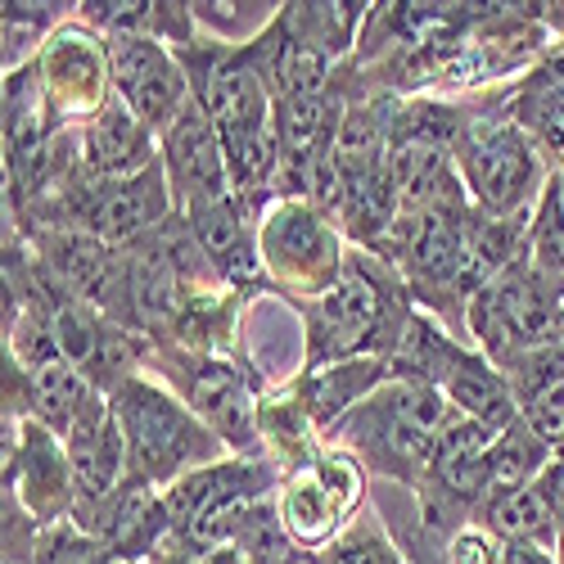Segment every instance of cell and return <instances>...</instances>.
I'll return each mask as SVG.
<instances>
[{
    "instance_id": "1",
    "label": "cell",
    "mask_w": 564,
    "mask_h": 564,
    "mask_svg": "<svg viewBox=\"0 0 564 564\" xmlns=\"http://www.w3.org/2000/svg\"><path fill=\"white\" fill-rule=\"evenodd\" d=\"M452 425L456 411L434 384L389 380L366 402H357L330 430V438H339L348 456L370 475H384L398 484H425L430 460Z\"/></svg>"
},
{
    "instance_id": "2",
    "label": "cell",
    "mask_w": 564,
    "mask_h": 564,
    "mask_svg": "<svg viewBox=\"0 0 564 564\" xmlns=\"http://www.w3.org/2000/svg\"><path fill=\"white\" fill-rule=\"evenodd\" d=\"M113 420L127 443V484L131 488H159V484H181L195 469H208L221 456V438L204 425V420L172 398L167 389L140 380H122L109 393Z\"/></svg>"
},
{
    "instance_id": "3",
    "label": "cell",
    "mask_w": 564,
    "mask_h": 564,
    "mask_svg": "<svg viewBox=\"0 0 564 564\" xmlns=\"http://www.w3.org/2000/svg\"><path fill=\"white\" fill-rule=\"evenodd\" d=\"M411 312L398 303V290L384 280L380 267L361 258L348 262L339 285L307 303V361H357V357H393Z\"/></svg>"
},
{
    "instance_id": "4",
    "label": "cell",
    "mask_w": 564,
    "mask_h": 564,
    "mask_svg": "<svg viewBox=\"0 0 564 564\" xmlns=\"http://www.w3.org/2000/svg\"><path fill=\"white\" fill-rule=\"evenodd\" d=\"M469 325L479 335L484 357L497 370H510L520 357L555 348L560 344V325H564V280L546 275L533 267L524 253L501 280L484 294L469 299Z\"/></svg>"
},
{
    "instance_id": "5",
    "label": "cell",
    "mask_w": 564,
    "mask_h": 564,
    "mask_svg": "<svg viewBox=\"0 0 564 564\" xmlns=\"http://www.w3.org/2000/svg\"><path fill=\"white\" fill-rule=\"evenodd\" d=\"M258 258L271 285L303 303L325 299L348 271L339 221L316 199H275L258 217Z\"/></svg>"
},
{
    "instance_id": "6",
    "label": "cell",
    "mask_w": 564,
    "mask_h": 564,
    "mask_svg": "<svg viewBox=\"0 0 564 564\" xmlns=\"http://www.w3.org/2000/svg\"><path fill=\"white\" fill-rule=\"evenodd\" d=\"M456 172L475 213L497 221H524L546 191V167L533 135L506 118V122H475L456 135Z\"/></svg>"
},
{
    "instance_id": "7",
    "label": "cell",
    "mask_w": 564,
    "mask_h": 564,
    "mask_svg": "<svg viewBox=\"0 0 564 564\" xmlns=\"http://www.w3.org/2000/svg\"><path fill=\"white\" fill-rule=\"evenodd\" d=\"M361 501V465L348 452L307 456L280 484V529L294 546H325Z\"/></svg>"
},
{
    "instance_id": "8",
    "label": "cell",
    "mask_w": 564,
    "mask_h": 564,
    "mask_svg": "<svg viewBox=\"0 0 564 564\" xmlns=\"http://www.w3.org/2000/svg\"><path fill=\"white\" fill-rule=\"evenodd\" d=\"M6 492H14V501L45 529L64 524L82 506L64 438L32 415H14V430L6 425Z\"/></svg>"
},
{
    "instance_id": "9",
    "label": "cell",
    "mask_w": 564,
    "mask_h": 564,
    "mask_svg": "<svg viewBox=\"0 0 564 564\" xmlns=\"http://www.w3.org/2000/svg\"><path fill=\"white\" fill-rule=\"evenodd\" d=\"M172 185L163 172V159L127 181H90L82 185V195L73 199V221L77 230L96 235L109 249L118 245H140L150 240L154 230H163L172 221Z\"/></svg>"
},
{
    "instance_id": "10",
    "label": "cell",
    "mask_w": 564,
    "mask_h": 564,
    "mask_svg": "<svg viewBox=\"0 0 564 564\" xmlns=\"http://www.w3.org/2000/svg\"><path fill=\"white\" fill-rule=\"evenodd\" d=\"M36 82L45 90V100L59 118H96L113 100V64H109V36L96 28H59L51 41H41V51L32 59Z\"/></svg>"
},
{
    "instance_id": "11",
    "label": "cell",
    "mask_w": 564,
    "mask_h": 564,
    "mask_svg": "<svg viewBox=\"0 0 564 564\" xmlns=\"http://www.w3.org/2000/svg\"><path fill=\"white\" fill-rule=\"evenodd\" d=\"M159 159H163V172H167V185H172V199L181 204L185 217L240 199L235 195V181H230L221 135H217L213 118L204 113L199 96L185 105L176 113V122L159 135Z\"/></svg>"
},
{
    "instance_id": "12",
    "label": "cell",
    "mask_w": 564,
    "mask_h": 564,
    "mask_svg": "<svg viewBox=\"0 0 564 564\" xmlns=\"http://www.w3.org/2000/svg\"><path fill=\"white\" fill-rule=\"evenodd\" d=\"M113 100H122L150 131H167L176 113L195 100V82L185 77L172 45L150 36H109Z\"/></svg>"
},
{
    "instance_id": "13",
    "label": "cell",
    "mask_w": 564,
    "mask_h": 564,
    "mask_svg": "<svg viewBox=\"0 0 564 564\" xmlns=\"http://www.w3.org/2000/svg\"><path fill=\"white\" fill-rule=\"evenodd\" d=\"M73 475L82 488V501H105L122 488L127 479V443L113 420L109 398H90V406L73 420V430L64 434Z\"/></svg>"
},
{
    "instance_id": "14",
    "label": "cell",
    "mask_w": 564,
    "mask_h": 564,
    "mask_svg": "<svg viewBox=\"0 0 564 564\" xmlns=\"http://www.w3.org/2000/svg\"><path fill=\"white\" fill-rule=\"evenodd\" d=\"M492 438L497 430L488 425H475V420H460L443 434L434 460H430V475H425V488H430V506L447 501V506H479L492 497V479H488V452H492Z\"/></svg>"
},
{
    "instance_id": "15",
    "label": "cell",
    "mask_w": 564,
    "mask_h": 564,
    "mask_svg": "<svg viewBox=\"0 0 564 564\" xmlns=\"http://www.w3.org/2000/svg\"><path fill=\"white\" fill-rule=\"evenodd\" d=\"M154 135L122 100H113L105 113H96L82 127V167L90 181H127L159 163Z\"/></svg>"
},
{
    "instance_id": "16",
    "label": "cell",
    "mask_w": 564,
    "mask_h": 564,
    "mask_svg": "<svg viewBox=\"0 0 564 564\" xmlns=\"http://www.w3.org/2000/svg\"><path fill=\"white\" fill-rule=\"evenodd\" d=\"M452 411L460 420H475V425H488V430H506L510 420H520V398H514L510 380L484 357V352H469L460 348L456 361L447 366V375L434 384Z\"/></svg>"
},
{
    "instance_id": "17",
    "label": "cell",
    "mask_w": 564,
    "mask_h": 564,
    "mask_svg": "<svg viewBox=\"0 0 564 564\" xmlns=\"http://www.w3.org/2000/svg\"><path fill=\"white\" fill-rule=\"evenodd\" d=\"M185 406H191L217 438L249 443V434H253V402L245 393L240 370L217 357L185 361Z\"/></svg>"
},
{
    "instance_id": "18",
    "label": "cell",
    "mask_w": 564,
    "mask_h": 564,
    "mask_svg": "<svg viewBox=\"0 0 564 564\" xmlns=\"http://www.w3.org/2000/svg\"><path fill=\"white\" fill-rule=\"evenodd\" d=\"M484 529L492 538H501L506 546H533V551H560V524L546 506V497L533 488H510V492H492L484 501Z\"/></svg>"
},
{
    "instance_id": "19",
    "label": "cell",
    "mask_w": 564,
    "mask_h": 564,
    "mask_svg": "<svg viewBox=\"0 0 564 564\" xmlns=\"http://www.w3.org/2000/svg\"><path fill=\"white\" fill-rule=\"evenodd\" d=\"M555 460V447L529 425V420H510L506 430H497L492 452H488V479L492 492H510V488H533L546 465Z\"/></svg>"
},
{
    "instance_id": "20",
    "label": "cell",
    "mask_w": 564,
    "mask_h": 564,
    "mask_svg": "<svg viewBox=\"0 0 564 564\" xmlns=\"http://www.w3.org/2000/svg\"><path fill=\"white\" fill-rule=\"evenodd\" d=\"M514 122H520L533 145L555 159V172L564 167V73L546 64V73L529 77L514 96Z\"/></svg>"
},
{
    "instance_id": "21",
    "label": "cell",
    "mask_w": 564,
    "mask_h": 564,
    "mask_svg": "<svg viewBox=\"0 0 564 564\" xmlns=\"http://www.w3.org/2000/svg\"><path fill=\"white\" fill-rule=\"evenodd\" d=\"M32 564H131V560H122L113 546H105L100 538H90L73 524H55L36 538Z\"/></svg>"
},
{
    "instance_id": "22",
    "label": "cell",
    "mask_w": 564,
    "mask_h": 564,
    "mask_svg": "<svg viewBox=\"0 0 564 564\" xmlns=\"http://www.w3.org/2000/svg\"><path fill=\"white\" fill-rule=\"evenodd\" d=\"M325 564H402L398 551L384 542L380 529H352L344 542L330 546Z\"/></svg>"
},
{
    "instance_id": "23",
    "label": "cell",
    "mask_w": 564,
    "mask_h": 564,
    "mask_svg": "<svg viewBox=\"0 0 564 564\" xmlns=\"http://www.w3.org/2000/svg\"><path fill=\"white\" fill-rule=\"evenodd\" d=\"M447 564H501V538L484 524H460L447 542Z\"/></svg>"
},
{
    "instance_id": "24",
    "label": "cell",
    "mask_w": 564,
    "mask_h": 564,
    "mask_svg": "<svg viewBox=\"0 0 564 564\" xmlns=\"http://www.w3.org/2000/svg\"><path fill=\"white\" fill-rule=\"evenodd\" d=\"M538 492L546 497V506H551V514H555V524H560V533H564V443L555 447V460L546 465V475L538 479Z\"/></svg>"
},
{
    "instance_id": "25",
    "label": "cell",
    "mask_w": 564,
    "mask_h": 564,
    "mask_svg": "<svg viewBox=\"0 0 564 564\" xmlns=\"http://www.w3.org/2000/svg\"><path fill=\"white\" fill-rule=\"evenodd\" d=\"M501 564H555L551 551H533V546H506L501 542Z\"/></svg>"
},
{
    "instance_id": "26",
    "label": "cell",
    "mask_w": 564,
    "mask_h": 564,
    "mask_svg": "<svg viewBox=\"0 0 564 564\" xmlns=\"http://www.w3.org/2000/svg\"><path fill=\"white\" fill-rule=\"evenodd\" d=\"M551 68H560V73H564V41H560V55L551 59Z\"/></svg>"
},
{
    "instance_id": "27",
    "label": "cell",
    "mask_w": 564,
    "mask_h": 564,
    "mask_svg": "<svg viewBox=\"0 0 564 564\" xmlns=\"http://www.w3.org/2000/svg\"><path fill=\"white\" fill-rule=\"evenodd\" d=\"M555 564H564V538H560V551H555Z\"/></svg>"
},
{
    "instance_id": "28",
    "label": "cell",
    "mask_w": 564,
    "mask_h": 564,
    "mask_svg": "<svg viewBox=\"0 0 564 564\" xmlns=\"http://www.w3.org/2000/svg\"><path fill=\"white\" fill-rule=\"evenodd\" d=\"M560 348H564V325H560Z\"/></svg>"
}]
</instances>
